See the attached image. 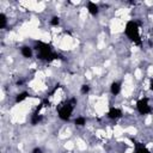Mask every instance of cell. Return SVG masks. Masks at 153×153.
<instances>
[{"label": "cell", "instance_id": "9c48e42d", "mask_svg": "<svg viewBox=\"0 0 153 153\" xmlns=\"http://www.w3.org/2000/svg\"><path fill=\"white\" fill-rule=\"evenodd\" d=\"M6 23H7L6 16L4 13H0V29H4L6 26Z\"/></svg>", "mask_w": 153, "mask_h": 153}, {"label": "cell", "instance_id": "9a60e30c", "mask_svg": "<svg viewBox=\"0 0 153 153\" xmlns=\"http://www.w3.org/2000/svg\"><path fill=\"white\" fill-rule=\"evenodd\" d=\"M50 23H51V25H54V26H55V25H57V24H59V18H57V17H54V18L51 19V22H50Z\"/></svg>", "mask_w": 153, "mask_h": 153}, {"label": "cell", "instance_id": "52a82bcc", "mask_svg": "<svg viewBox=\"0 0 153 153\" xmlns=\"http://www.w3.org/2000/svg\"><path fill=\"white\" fill-rule=\"evenodd\" d=\"M110 90H111V93H112V94H118L120 91H121V85H120L118 82H112Z\"/></svg>", "mask_w": 153, "mask_h": 153}, {"label": "cell", "instance_id": "5b68a950", "mask_svg": "<svg viewBox=\"0 0 153 153\" xmlns=\"http://www.w3.org/2000/svg\"><path fill=\"white\" fill-rule=\"evenodd\" d=\"M121 115H122L121 110H120V109H116V108H111V109L109 110V112H108V116H109L110 118H112V120H116V118L121 117Z\"/></svg>", "mask_w": 153, "mask_h": 153}, {"label": "cell", "instance_id": "4fadbf2b", "mask_svg": "<svg viewBox=\"0 0 153 153\" xmlns=\"http://www.w3.org/2000/svg\"><path fill=\"white\" fill-rule=\"evenodd\" d=\"M135 153H149V151H148L147 148H145V147H139V148L135 151Z\"/></svg>", "mask_w": 153, "mask_h": 153}, {"label": "cell", "instance_id": "5bb4252c", "mask_svg": "<svg viewBox=\"0 0 153 153\" xmlns=\"http://www.w3.org/2000/svg\"><path fill=\"white\" fill-rule=\"evenodd\" d=\"M90 91V86L88 85H82L81 86V93H87Z\"/></svg>", "mask_w": 153, "mask_h": 153}, {"label": "cell", "instance_id": "277c9868", "mask_svg": "<svg viewBox=\"0 0 153 153\" xmlns=\"http://www.w3.org/2000/svg\"><path fill=\"white\" fill-rule=\"evenodd\" d=\"M136 108H137L139 112L142 114V115L151 112V106L148 105V99H147V98H142V99L137 100V103H136Z\"/></svg>", "mask_w": 153, "mask_h": 153}, {"label": "cell", "instance_id": "8fae6325", "mask_svg": "<svg viewBox=\"0 0 153 153\" xmlns=\"http://www.w3.org/2000/svg\"><path fill=\"white\" fill-rule=\"evenodd\" d=\"M41 120H42V117H41V116H38V114H35V115H33V117H32V121H31V122H32V124H36V123H37V122H39Z\"/></svg>", "mask_w": 153, "mask_h": 153}, {"label": "cell", "instance_id": "e0dca14e", "mask_svg": "<svg viewBox=\"0 0 153 153\" xmlns=\"http://www.w3.org/2000/svg\"><path fill=\"white\" fill-rule=\"evenodd\" d=\"M149 86H151V90L153 91V79H151V84H149Z\"/></svg>", "mask_w": 153, "mask_h": 153}, {"label": "cell", "instance_id": "30bf717a", "mask_svg": "<svg viewBox=\"0 0 153 153\" xmlns=\"http://www.w3.org/2000/svg\"><path fill=\"white\" fill-rule=\"evenodd\" d=\"M27 96H29V94H27L26 92H22V93H19V94L17 96V98H16V102H17V103H19V102L24 100V99H25Z\"/></svg>", "mask_w": 153, "mask_h": 153}, {"label": "cell", "instance_id": "2e32d148", "mask_svg": "<svg viewBox=\"0 0 153 153\" xmlns=\"http://www.w3.org/2000/svg\"><path fill=\"white\" fill-rule=\"evenodd\" d=\"M33 153H42V151L39 148H36V149H33Z\"/></svg>", "mask_w": 153, "mask_h": 153}, {"label": "cell", "instance_id": "7c38bea8", "mask_svg": "<svg viewBox=\"0 0 153 153\" xmlns=\"http://www.w3.org/2000/svg\"><path fill=\"white\" fill-rule=\"evenodd\" d=\"M75 124L76 126H84L85 124V118L84 117H79L75 120Z\"/></svg>", "mask_w": 153, "mask_h": 153}, {"label": "cell", "instance_id": "7a4b0ae2", "mask_svg": "<svg viewBox=\"0 0 153 153\" xmlns=\"http://www.w3.org/2000/svg\"><path fill=\"white\" fill-rule=\"evenodd\" d=\"M124 32L129 37L130 41H133L136 44H141V39H140V35H139V26H137V24L135 22L129 20L127 23V25H126Z\"/></svg>", "mask_w": 153, "mask_h": 153}, {"label": "cell", "instance_id": "ba28073f", "mask_svg": "<svg viewBox=\"0 0 153 153\" xmlns=\"http://www.w3.org/2000/svg\"><path fill=\"white\" fill-rule=\"evenodd\" d=\"M22 54H23V56H25V57H31L32 50H31V48H29V47H23V48H22Z\"/></svg>", "mask_w": 153, "mask_h": 153}, {"label": "cell", "instance_id": "8992f818", "mask_svg": "<svg viewBox=\"0 0 153 153\" xmlns=\"http://www.w3.org/2000/svg\"><path fill=\"white\" fill-rule=\"evenodd\" d=\"M87 8H88V12L91 14H97L98 13V6L94 2H92V1H90L87 4Z\"/></svg>", "mask_w": 153, "mask_h": 153}, {"label": "cell", "instance_id": "3957f363", "mask_svg": "<svg viewBox=\"0 0 153 153\" xmlns=\"http://www.w3.org/2000/svg\"><path fill=\"white\" fill-rule=\"evenodd\" d=\"M72 111H73V105L67 103V104H63L60 109H59V117L63 121H67L69 120L71 115H72Z\"/></svg>", "mask_w": 153, "mask_h": 153}, {"label": "cell", "instance_id": "6da1fadb", "mask_svg": "<svg viewBox=\"0 0 153 153\" xmlns=\"http://www.w3.org/2000/svg\"><path fill=\"white\" fill-rule=\"evenodd\" d=\"M36 49L38 51V57L41 60H47V61H51L55 59H61V56L59 54L53 53L51 48L49 44L43 43V42H37L36 44Z\"/></svg>", "mask_w": 153, "mask_h": 153}]
</instances>
